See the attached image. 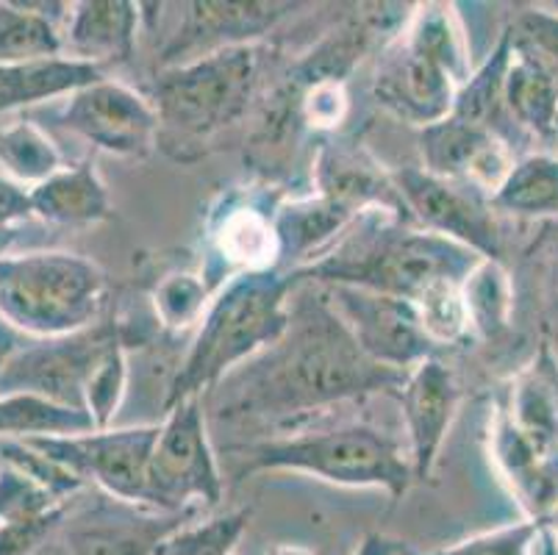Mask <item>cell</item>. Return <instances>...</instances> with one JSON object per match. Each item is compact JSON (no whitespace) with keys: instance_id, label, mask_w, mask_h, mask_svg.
Instances as JSON below:
<instances>
[{"instance_id":"36","label":"cell","mask_w":558,"mask_h":555,"mask_svg":"<svg viewBox=\"0 0 558 555\" xmlns=\"http://www.w3.org/2000/svg\"><path fill=\"white\" fill-rule=\"evenodd\" d=\"M417 317L423 323V330L434 342V348H448V345H459L461 339L470 336V319H466L464 298H461V287H436L425 292L423 298L414 303Z\"/></svg>"},{"instance_id":"37","label":"cell","mask_w":558,"mask_h":555,"mask_svg":"<svg viewBox=\"0 0 558 555\" xmlns=\"http://www.w3.org/2000/svg\"><path fill=\"white\" fill-rule=\"evenodd\" d=\"M68 506L32 475H25L17 467L0 461V522H23L37 519L56 508Z\"/></svg>"},{"instance_id":"33","label":"cell","mask_w":558,"mask_h":555,"mask_svg":"<svg viewBox=\"0 0 558 555\" xmlns=\"http://www.w3.org/2000/svg\"><path fill=\"white\" fill-rule=\"evenodd\" d=\"M215 292L217 289L203 278V273H184V269L167 273L161 281H156L154 292H150L156 323L167 334L195 330Z\"/></svg>"},{"instance_id":"5","label":"cell","mask_w":558,"mask_h":555,"mask_svg":"<svg viewBox=\"0 0 558 555\" xmlns=\"http://www.w3.org/2000/svg\"><path fill=\"white\" fill-rule=\"evenodd\" d=\"M267 70L264 45H242L159 70L150 104L159 114V145H206L245 120Z\"/></svg>"},{"instance_id":"24","label":"cell","mask_w":558,"mask_h":555,"mask_svg":"<svg viewBox=\"0 0 558 555\" xmlns=\"http://www.w3.org/2000/svg\"><path fill=\"white\" fill-rule=\"evenodd\" d=\"M70 9L53 0H0V68L64 56Z\"/></svg>"},{"instance_id":"11","label":"cell","mask_w":558,"mask_h":555,"mask_svg":"<svg viewBox=\"0 0 558 555\" xmlns=\"http://www.w3.org/2000/svg\"><path fill=\"white\" fill-rule=\"evenodd\" d=\"M179 25L159 53V70L220 53L242 45H262L287 17L303 9L289 0H195L179 7Z\"/></svg>"},{"instance_id":"6","label":"cell","mask_w":558,"mask_h":555,"mask_svg":"<svg viewBox=\"0 0 558 555\" xmlns=\"http://www.w3.org/2000/svg\"><path fill=\"white\" fill-rule=\"evenodd\" d=\"M109 305V278L89 258L62 251L0 256V317L25 339L93 328Z\"/></svg>"},{"instance_id":"30","label":"cell","mask_w":558,"mask_h":555,"mask_svg":"<svg viewBox=\"0 0 558 555\" xmlns=\"http://www.w3.org/2000/svg\"><path fill=\"white\" fill-rule=\"evenodd\" d=\"M89 431H98V427L86 411L56 406L34 395L0 397V442L78 436Z\"/></svg>"},{"instance_id":"4","label":"cell","mask_w":558,"mask_h":555,"mask_svg":"<svg viewBox=\"0 0 558 555\" xmlns=\"http://www.w3.org/2000/svg\"><path fill=\"white\" fill-rule=\"evenodd\" d=\"M240 456L236 478L256 472H301L350 488H384L400 500L414 483L409 450L387 431L367 422H344L323 431L270 436L231 447Z\"/></svg>"},{"instance_id":"10","label":"cell","mask_w":558,"mask_h":555,"mask_svg":"<svg viewBox=\"0 0 558 555\" xmlns=\"http://www.w3.org/2000/svg\"><path fill=\"white\" fill-rule=\"evenodd\" d=\"M59 122L98 150L123 159H148L159 147L156 106L109 75L62 100Z\"/></svg>"},{"instance_id":"40","label":"cell","mask_w":558,"mask_h":555,"mask_svg":"<svg viewBox=\"0 0 558 555\" xmlns=\"http://www.w3.org/2000/svg\"><path fill=\"white\" fill-rule=\"evenodd\" d=\"M70 514H73V503L37 519L0 522V555H34L68 526Z\"/></svg>"},{"instance_id":"35","label":"cell","mask_w":558,"mask_h":555,"mask_svg":"<svg viewBox=\"0 0 558 555\" xmlns=\"http://www.w3.org/2000/svg\"><path fill=\"white\" fill-rule=\"evenodd\" d=\"M129 336H123L106 353V359L100 361L93 381L86 386V411H89L98 431L114 425L117 411H120L125 391H129Z\"/></svg>"},{"instance_id":"9","label":"cell","mask_w":558,"mask_h":555,"mask_svg":"<svg viewBox=\"0 0 558 555\" xmlns=\"http://www.w3.org/2000/svg\"><path fill=\"white\" fill-rule=\"evenodd\" d=\"M159 422L154 425L104 427L78 436H39L25 439L34 450L73 472L86 486H98L106 497L142 508L145 475L154 453Z\"/></svg>"},{"instance_id":"42","label":"cell","mask_w":558,"mask_h":555,"mask_svg":"<svg viewBox=\"0 0 558 555\" xmlns=\"http://www.w3.org/2000/svg\"><path fill=\"white\" fill-rule=\"evenodd\" d=\"M25 342H28V339H25L20 330H14L7 319L0 317V373H3V366L12 361V355L17 353Z\"/></svg>"},{"instance_id":"21","label":"cell","mask_w":558,"mask_h":555,"mask_svg":"<svg viewBox=\"0 0 558 555\" xmlns=\"http://www.w3.org/2000/svg\"><path fill=\"white\" fill-rule=\"evenodd\" d=\"M362 214L348 208L344 203L333 201L328 195L295 197L278 206L276 212V233L278 248H281V273H295L306 267L348 231Z\"/></svg>"},{"instance_id":"29","label":"cell","mask_w":558,"mask_h":555,"mask_svg":"<svg viewBox=\"0 0 558 555\" xmlns=\"http://www.w3.org/2000/svg\"><path fill=\"white\" fill-rule=\"evenodd\" d=\"M495 214L545 220L558 217V156L531 153L514 161L504 186L489 201Z\"/></svg>"},{"instance_id":"39","label":"cell","mask_w":558,"mask_h":555,"mask_svg":"<svg viewBox=\"0 0 558 555\" xmlns=\"http://www.w3.org/2000/svg\"><path fill=\"white\" fill-rule=\"evenodd\" d=\"M509 28L514 43L539 61L558 89V12L534 7L522 12Z\"/></svg>"},{"instance_id":"25","label":"cell","mask_w":558,"mask_h":555,"mask_svg":"<svg viewBox=\"0 0 558 555\" xmlns=\"http://www.w3.org/2000/svg\"><path fill=\"white\" fill-rule=\"evenodd\" d=\"M100 79H106L104 68L70 56L7 64L0 68V114L48 100H68L70 95Z\"/></svg>"},{"instance_id":"8","label":"cell","mask_w":558,"mask_h":555,"mask_svg":"<svg viewBox=\"0 0 558 555\" xmlns=\"http://www.w3.org/2000/svg\"><path fill=\"white\" fill-rule=\"evenodd\" d=\"M123 336V325L104 317L78 334L28 339L0 373V397L34 395L56 406L86 411V386Z\"/></svg>"},{"instance_id":"23","label":"cell","mask_w":558,"mask_h":555,"mask_svg":"<svg viewBox=\"0 0 558 555\" xmlns=\"http://www.w3.org/2000/svg\"><path fill=\"white\" fill-rule=\"evenodd\" d=\"M28 195L34 217L50 226H95L114 217L109 190L89 159L64 165L48 181L28 190Z\"/></svg>"},{"instance_id":"41","label":"cell","mask_w":558,"mask_h":555,"mask_svg":"<svg viewBox=\"0 0 558 555\" xmlns=\"http://www.w3.org/2000/svg\"><path fill=\"white\" fill-rule=\"evenodd\" d=\"M28 220H34L32 195L25 186L0 172V228L17 231Z\"/></svg>"},{"instance_id":"44","label":"cell","mask_w":558,"mask_h":555,"mask_svg":"<svg viewBox=\"0 0 558 555\" xmlns=\"http://www.w3.org/2000/svg\"><path fill=\"white\" fill-rule=\"evenodd\" d=\"M536 522L542 526V539H547V542H550L558 553V503L550 508V511L542 514Z\"/></svg>"},{"instance_id":"14","label":"cell","mask_w":558,"mask_h":555,"mask_svg":"<svg viewBox=\"0 0 558 555\" xmlns=\"http://www.w3.org/2000/svg\"><path fill=\"white\" fill-rule=\"evenodd\" d=\"M323 292L350 336L375 364L409 373L436 355L417 309L409 300L356 287H323Z\"/></svg>"},{"instance_id":"2","label":"cell","mask_w":558,"mask_h":555,"mask_svg":"<svg viewBox=\"0 0 558 555\" xmlns=\"http://www.w3.org/2000/svg\"><path fill=\"white\" fill-rule=\"evenodd\" d=\"M481 258L453 239L423 231L405 214L369 208L323 256L287 275L295 287H356L417 303L436 287H464Z\"/></svg>"},{"instance_id":"13","label":"cell","mask_w":558,"mask_h":555,"mask_svg":"<svg viewBox=\"0 0 558 555\" xmlns=\"http://www.w3.org/2000/svg\"><path fill=\"white\" fill-rule=\"evenodd\" d=\"M281 203L267 192L247 190L226 195L209 212L206 242L209 256L203 262V278L215 289L233 275L278 269L281 248L276 233V212Z\"/></svg>"},{"instance_id":"38","label":"cell","mask_w":558,"mask_h":555,"mask_svg":"<svg viewBox=\"0 0 558 555\" xmlns=\"http://www.w3.org/2000/svg\"><path fill=\"white\" fill-rule=\"evenodd\" d=\"M539 542V522L536 519H522V522H511V526L478 533V536L464 539V542L450 544V547L430 550V553L405 550V555H536V544Z\"/></svg>"},{"instance_id":"19","label":"cell","mask_w":558,"mask_h":555,"mask_svg":"<svg viewBox=\"0 0 558 555\" xmlns=\"http://www.w3.org/2000/svg\"><path fill=\"white\" fill-rule=\"evenodd\" d=\"M489 456L497 472L520 503L525 519H539L558 503V450L542 453L517 434L504 406H497L489 427Z\"/></svg>"},{"instance_id":"12","label":"cell","mask_w":558,"mask_h":555,"mask_svg":"<svg viewBox=\"0 0 558 555\" xmlns=\"http://www.w3.org/2000/svg\"><path fill=\"white\" fill-rule=\"evenodd\" d=\"M389 176L403 203L405 217L414 226L453 239L478 256L500 262V228L489 197L466 190L461 183L430 176L423 167H400Z\"/></svg>"},{"instance_id":"28","label":"cell","mask_w":558,"mask_h":555,"mask_svg":"<svg viewBox=\"0 0 558 555\" xmlns=\"http://www.w3.org/2000/svg\"><path fill=\"white\" fill-rule=\"evenodd\" d=\"M511 50H514V39H511V28L500 34L495 48L489 50L473 75L459 86L456 92V104L450 117L464 120L470 125H481V129L495 131L497 136H504L511 147H514V122L509 120L506 111L504 89H506V73H509Z\"/></svg>"},{"instance_id":"15","label":"cell","mask_w":558,"mask_h":555,"mask_svg":"<svg viewBox=\"0 0 558 555\" xmlns=\"http://www.w3.org/2000/svg\"><path fill=\"white\" fill-rule=\"evenodd\" d=\"M417 140L425 172L461 183L489 201L504 186L517 161L514 147L504 136L456 117H445L428 129H420Z\"/></svg>"},{"instance_id":"3","label":"cell","mask_w":558,"mask_h":555,"mask_svg":"<svg viewBox=\"0 0 558 555\" xmlns=\"http://www.w3.org/2000/svg\"><path fill=\"white\" fill-rule=\"evenodd\" d=\"M295 283L281 269L233 275L211 298L190 348L165 391V414L192 397L209 395L228 373L270 348L289 323Z\"/></svg>"},{"instance_id":"45","label":"cell","mask_w":558,"mask_h":555,"mask_svg":"<svg viewBox=\"0 0 558 555\" xmlns=\"http://www.w3.org/2000/svg\"><path fill=\"white\" fill-rule=\"evenodd\" d=\"M14 239H17V231H7V228H0V256H7L9 248L14 244Z\"/></svg>"},{"instance_id":"16","label":"cell","mask_w":558,"mask_h":555,"mask_svg":"<svg viewBox=\"0 0 558 555\" xmlns=\"http://www.w3.org/2000/svg\"><path fill=\"white\" fill-rule=\"evenodd\" d=\"M400 409L405 420V450H409L414 483L428 481L439 461L453 417L459 411L461 389L453 370L436 359H425L405 373L398 389Z\"/></svg>"},{"instance_id":"32","label":"cell","mask_w":558,"mask_h":555,"mask_svg":"<svg viewBox=\"0 0 558 555\" xmlns=\"http://www.w3.org/2000/svg\"><path fill=\"white\" fill-rule=\"evenodd\" d=\"M64 159L56 142L34 120H17L0 129V172L20 186H37L62 170Z\"/></svg>"},{"instance_id":"27","label":"cell","mask_w":558,"mask_h":555,"mask_svg":"<svg viewBox=\"0 0 558 555\" xmlns=\"http://www.w3.org/2000/svg\"><path fill=\"white\" fill-rule=\"evenodd\" d=\"M514 39V37H511ZM506 111L517 134H527L545 145L558 142V89L534 56L514 43L504 89Z\"/></svg>"},{"instance_id":"46","label":"cell","mask_w":558,"mask_h":555,"mask_svg":"<svg viewBox=\"0 0 558 555\" xmlns=\"http://www.w3.org/2000/svg\"><path fill=\"white\" fill-rule=\"evenodd\" d=\"M270 555H314V553H312V550L292 547V544H289V547H276Z\"/></svg>"},{"instance_id":"31","label":"cell","mask_w":558,"mask_h":555,"mask_svg":"<svg viewBox=\"0 0 558 555\" xmlns=\"http://www.w3.org/2000/svg\"><path fill=\"white\" fill-rule=\"evenodd\" d=\"M466 319H470V334L481 339H495L504 334L511 323L514 312V287L506 273V267L497 258H481L478 267L466 275L464 287Z\"/></svg>"},{"instance_id":"43","label":"cell","mask_w":558,"mask_h":555,"mask_svg":"<svg viewBox=\"0 0 558 555\" xmlns=\"http://www.w3.org/2000/svg\"><path fill=\"white\" fill-rule=\"evenodd\" d=\"M547 317H550L553 348L558 353V256L550 264V278H547Z\"/></svg>"},{"instance_id":"47","label":"cell","mask_w":558,"mask_h":555,"mask_svg":"<svg viewBox=\"0 0 558 555\" xmlns=\"http://www.w3.org/2000/svg\"><path fill=\"white\" fill-rule=\"evenodd\" d=\"M400 555H405V550H403V553H400Z\"/></svg>"},{"instance_id":"17","label":"cell","mask_w":558,"mask_h":555,"mask_svg":"<svg viewBox=\"0 0 558 555\" xmlns=\"http://www.w3.org/2000/svg\"><path fill=\"white\" fill-rule=\"evenodd\" d=\"M459 84L445 70L405 48L398 37L384 48L373 79V95L387 111L414 129L450 117Z\"/></svg>"},{"instance_id":"1","label":"cell","mask_w":558,"mask_h":555,"mask_svg":"<svg viewBox=\"0 0 558 555\" xmlns=\"http://www.w3.org/2000/svg\"><path fill=\"white\" fill-rule=\"evenodd\" d=\"M403 381L405 373L375 364L359 348L323 287L301 283L283 334L203 395V406L217 422L287 425L348 400L398 391Z\"/></svg>"},{"instance_id":"7","label":"cell","mask_w":558,"mask_h":555,"mask_svg":"<svg viewBox=\"0 0 558 555\" xmlns=\"http://www.w3.org/2000/svg\"><path fill=\"white\" fill-rule=\"evenodd\" d=\"M222 472L209 439V417L203 397L184 400L159 422L150 453L142 508L186 514L215 508L222 500Z\"/></svg>"},{"instance_id":"34","label":"cell","mask_w":558,"mask_h":555,"mask_svg":"<svg viewBox=\"0 0 558 555\" xmlns=\"http://www.w3.org/2000/svg\"><path fill=\"white\" fill-rule=\"evenodd\" d=\"M251 522V508L228 511L206 522H190L165 539L156 555H233Z\"/></svg>"},{"instance_id":"22","label":"cell","mask_w":558,"mask_h":555,"mask_svg":"<svg viewBox=\"0 0 558 555\" xmlns=\"http://www.w3.org/2000/svg\"><path fill=\"white\" fill-rule=\"evenodd\" d=\"M504 411L517 434L542 453L558 450V353L550 342L539 348L511 381Z\"/></svg>"},{"instance_id":"26","label":"cell","mask_w":558,"mask_h":555,"mask_svg":"<svg viewBox=\"0 0 558 555\" xmlns=\"http://www.w3.org/2000/svg\"><path fill=\"white\" fill-rule=\"evenodd\" d=\"M398 39L409 50L445 70L459 86L473 75L470 39L453 3H417L414 12L405 14Z\"/></svg>"},{"instance_id":"20","label":"cell","mask_w":558,"mask_h":555,"mask_svg":"<svg viewBox=\"0 0 558 555\" xmlns=\"http://www.w3.org/2000/svg\"><path fill=\"white\" fill-rule=\"evenodd\" d=\"M142 3L131 0H81L70 9L64 25V56L109 68L123 64L134 56L140 34Z\"/></svg>"},{"instance_id":"18","label":"cell","mask_w":558,"mask_h":555,"mask_svg":"<svg viewBox=\"0 0 558 555\" xmlns=\"http://www.w3.org/2000/svg\"><path fill=\"white\" fill-rule=\"evenodd\" d=\"M195 519L197 511L159 514L109 497L86 517L68 519V555H156L170 533Z\"/></svg>"}]
</instances>
